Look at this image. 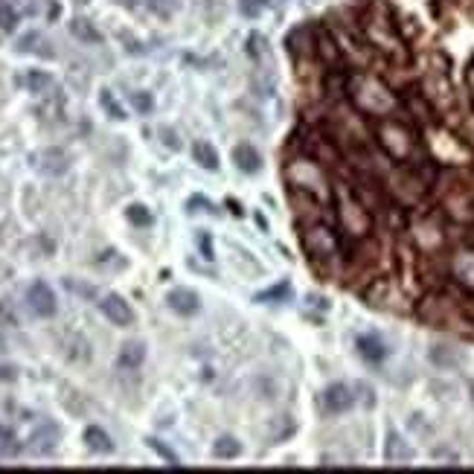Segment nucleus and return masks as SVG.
Instances as JSON below:
<instances>
[{
    "label": "nucleus",
    "instance_id": "obj_1",
    "mask_svg": "<svg viewBox=\"0 0 474 474\" xmlns=\"http://www.w3.org/2000/svg\"><path fill=\"white\" fill-rule=\"evenodd\" d=\"M375 140H379L384 155L393 160L396 166H422V163H428L413 120L407 123V120L387 117L381 123H375Z\"/></svg>",
    "mask_w": 474,
    "mask_h": 474
},
{
    "label": "nucleus",
    "instance_id": "obj_2",
    "mask_svg": "<svg viewBox=\"0 0 474 474\" xmlns=\"http://www.w3.org/2000/svg\"><path fill=\"white\" fill-rule=\"evenodd\" d=\"M347 96L355 102L358 111L372 113V117H390V111L396 108V96L390 93V88L381 85L375 76H364V73L349 76Z\"/></svg>",
    "mask_w": 474,
    "mask_h": 474
},
{
    "label": "nucleus",
    "instance_id": "obj_3",
    "mask_svg": "<svg viewBox=\"0 0 474 474\" xmlns=\"http://www.w3.org/2000/svg\"><path fill=\"white\" fill-rule=\"evenodd\" d=\"M361 29L367 41L375 47V50H381L384 56L396 58V61H404V44H402V35L396 32V24L390 21V15L381 3H375L367 9L364 21H361Z\"/></svg>",
    "mask_w": 474,
    "mask_h": 474
},
{
    "label": "nucleus",
    "instance_id": "obj_4",
    "mask_svg": "<svg viewBox=\"0 0 474 474\" xmlns=\"http://www.w3.org/2000/svg\"><path fill=\"white\" fill-rule=\"evenodd\" d=\"M338 198V227H340V239L347 242H364L372 230V212L355 198V192L349 187H343L335 192Z\"/></svg>",
    "mask_w": 474,
    "mask_h": 474
},
{
    "label": "nucleus",
    "instance_id": "obj_5",
    "mask_svg": "<svg viewBox=\"0 0 474 474\" xmlns=\"http://www.w3.org/2000/svg\"><path fill=\"white\" fill-rule=\"evenodd\" d=\"M300 242L306 253L312 256L315 268L326 265V262H335L338 253H340V236L335 233L332 221H312V224H300Z\"/></svg>",
    "mask_w": 474,
    "mask_h": 474
},
{
    "label": "nucleus",
    "instance_id": "obj_6",
    "mask_svg": "<svg viewBox=\"0 0 474 474\" xmlns=\"http://www.w3.org/2000/svg\"><path fill=\"white\" fill-rule=\"evenodd\" d=\"M285 175L294 189H306L317 195V198L329 201V187H326V175H323V163H317L315 157L308 155H297L288 166H285Z\"/></svg>",
    "mask_w": 474,
    "mask_h": 474
},
{
    "label": "nucleus",
    "instance_id": "obj_7",
    "mask_svg": "<svg viewBox=\"0 0 474 474\" xmlns=\"http://www.w3.org/2000/svg\"><path fill=\"white\" fill-rule=\"evenodd\" d=\"M315 61L326 70H343V47L329 26H315Z\"/></svg>",
    "mask_w": 474,
    "mask_h": 474
},
{
    "label": "nucleus",
    "instance_id": "obj_8",
    "mask_svg": "<svg viewBox=\"0 0 474 474\" xmlns=\"http://www.w3.org/2000/svg\"><path fill=\"white\" fill-rule=\"evenodd\" d=\"M26 303L32 308V315H38V317H53L56 308H58L56 294L50 291L47 283H32L29 291H26Z\"/></svg>",
    "mask_w": 474,
    "mask_h": 474
},
{
    "label": "nucleus",
    "instance_id": "obj_9",
    "mask_svg": "<svg viewBox=\"0 0 474 474\" xmlns=\"http://www.w3.org/2000/svg\"><path fill=\"white\" fill-rule=\"evenodd\" d=\"M320 404L326 413H347L349 407L355 404V393L347 384H332L326 393L320 396Z\"/></svg>",
    "mask_w": 474,
    "mask_h": 474
},
{
    "label": "nucleus",
    "instance_id": "obj_10",
    "mask_svg": "<svg viewBox=\"0 0 474 474\" xmlns=\"http://www.w3.org/2000/svg\"><path fill=\"white\" fill-rule=\"evenodd\" d=\"M100 308H102V315L113 323V326H132L134 323V312H132V306H128L120 294H108V297H102L100 300Z\"/></svg>",
    "mask_w": 474,
    "mask_h": 474
},
{
    "label": "nucleus",
    "instance_id": "obj_11",
    "mask_svg": "<svg viewBox=\"0 0 474 474\" xmlns=\"http://www.w3.org/2000/svg\"><path fill=\"white\" fill-rule=\"evenodd\" d=\"M58 445V428L53 422H44L38 431H32V439H29V451L38 454V457H47L53 454Z\"/></svg>",
    "mask_w": 474,
    "mask_h": 474
},
{
    "label": "nucleus",
    "instance_id": "obj_12",
    "mask_svg": "<svg viewBox=\"0 0 474 474\" xmlns=\"http://www.w3.org/2000/svg\"><path fill=\"white\" fill-rule=\"evenodd\" d=\"M384 460H387L390 466H404V463L413 460V448L407 445L399 434H390L387 443H384Z\"/></svg>",
    "mask_w": 474,
    "mask_h": 474
},
{
    "label": "nucleus",
    "instance_id": "obj_13",
    "mask_svg": "<svg viewBox=\"0 0 474 474\" xmlns=\"http://www.w3.org/2000/svg\"><path fill=\"white\" fill-rule=\"evenodd\" d=\"M169 308H172V312H177V315L189 317V315H195L201 308V300H198V294L189 291V288H175L169 294Z\"/></svg>",
    "mask_w": 474,
    "mask_h": 474
},
{
    "label": "nucleus",
    "instance_id": "obj_14",
    "mask_svg": "<svg viewBox=\"0 0 474 474\" xmlns=\"http://www.w3.org/2000/svg\"><path fill=\"white\" fill-rule=\"evenodd\" d=\"M35 169L44 175H61L68 169V155L61 149H47L41 155H35Z\"/></svg>",
    "mask_w": 474,
    "mask_h": 474
},
{
    "label": "nucleus",
    "instance_id": "obj_15",
    "mask_svg": "<svg viewBox=\"0 0 474 474\" xmlns=\"http://www.w3.org/2000/svg\"><path fill=\"white\" fill-rule=\"evenodd\" d=\"M233 160H236V166H239L242 172H248V175H253V172L262 169V157H259V152L253 149V145H248V143L236 145Z\"/></svg>",
    "mask_w": 474,
    "mask_h": 474
},
{
    "label": "nucleus",
    "instance_id": "obj_16",
    "mask_svg": "<svg viewBox=\"0 0 474 474\" xmlns=\"http://www.w3.org/2000/svg\"><path fill=\"white\" fill-rule=\"evenodd\" d=\"M358 352H361V358H367V361H372V364H379V361H384V358H387L384 340L375 338V335H361V338H358Z\"/></svg>",
    "mask_w": 474,
    "mask_h": 474
},
{
    "label": "nucleus",
    "instance_id": "obj_17",
    "mask_svg": "<svg viewBox=\"0 0 474 474\" xmlns=\"http://www.w3.org/2000/svg\"><path fill=\"white\" fill-rule=\"evenodd\" d=\"M85 445H88L93 454H111V451H113L111 436H108L102 428H96V425L85 431Z\"/></svg>",
    "mask_w": 474,
    "mask_h": 474
},
{
    "label": "nucleus",
    "instance_id": "obj_18",
    "mask_svg": "<svg viewBox=\"0 0 474 474\" xmlns=\"http://www.w3.org/2000/svg\"><path fill=\"white\" fill-rule=\"evenodd\" d=\"M143 358H145V347H143L140 340H132V343H125L123 352H120V367L137 370V367L143 364Z\"/></svg>",
    "mask_w": 474,
    "mask_h": 474
},
{
    "label": "nucleus",
    "instance_id": "obj_19",
    "mask_svg": "<svg viewBox=\"0 0 474 474\" xmlns=\"http://www.w3.org/2000/svg\"><path fill=\"white\" fill-rule=\"evenodd\" d=\"M192 155H195V160H198V166H204V169H210V172L219 169V155H216V149H212L210 143H204V140L195 143Z\"/></svg>",
    "mask_w": 474,
    "mask_h": 474
},
{
    "label": "nucleus",
    "instance_id": "obj_20",
    "mask_svg": "<svg viewBox=\"0 0 474 474\" xmlns=\"http://www.w3.org/2000/svg\"><path fill=\"white\" fill-rule=\"evenodd\" d=\"M70 32H73L79 41H85V44H100V41H102V35L96 32V26H93L90 21H85V18H76V21L70 24Z\"/></svg>",
    "mask_w": 474,
    "mask_h": 474
},
{
    "label": "nucleus",
    "instance_id": "obj_21",
    "mask_svg": "<svg viewBox=\"0 0 474 474\" xmlns=\"http://www.w3.org/2000/svg\"><path fill=\"white\" fill-rule=\"evenodd\" d=\"M212 454H216V457H224V460H233V457L242 454V445L236 443L233 436H221L219 443H216V448H212Z\"/></svg>",
    "mask_w": 474,
    "mask_h": 474
},
{
    "label": "nucleus",
    "instance_id": "obj_22",
    "mask_svg": "<svg viewBox=\"0 0 474 474\" xmlns=\"http://www.w3.org/2000/svg\"><path fill=\"white\" fill-rule=\"evenodd\" d=\"M26 85H29V90H35V93H47L53 88V76L50 73H41V70H32L29 76H26Z\"/></svg>",
    "mask_w": 474,
    "mask_h": 474
},
{
    "label": "nucleus",
    "instance_id": "obj_23",
    "mask_svg": "<svg viewBox=\"0 0 474 474\" xmlns=\"http://www.w3.org/2000/svg\"><path fill=\"white\" fill-rule=\"evenodd\" d=\"M18 454H21V445L15 439V434L0 431V460H9V457H18Z\"/></svg>",
    "mask_w": 474,
    "mask_h": 474
},
{
    "label": "nucleus",
    "instance_id": "obj_24",
    "mask_svg": "<svg viewBox=\"0 0 474 474\" xmlns=\"http://www.w3.org/2000/svg\"><path fill=\"white\" fill-rule=\"evenodd\" d=\"M15 24H18V9H15L9 0H0V29H3V32H12Z\"/></svg>",
    "mask_w": 474,
    "mask_h": 474
},
{
    "label": "nucleus",
    "instance_id": "obj_25",
    "mask_svg": "<svg viewBox=\"0 0 474 474\" xmlns=\"http://www.w3.org/2000/svg\"><path fill=\"white\" fill-rule=\"evenodd\" d=\"M149 448H152V451H157V454L163 457V460H166V466H172V468H181V466H184L181 460H177V454H175L172 448H166V445H163L160 439H155V436L149 439Z\"/></svg>",
    "mask_w": 474,
    "mask_h": 474
},
{
    "label": "nucleus",
    "instance_id": "obj_26",
    "mask_svg": "<svg viewBox=\"0 0 474 474\" xmlns=\"http://www.w3.org/2000/svg\"><path fill=\"white\" fill-rule=\"evenodd\" d=\"M100 102H102V108L111 113V120H125V111L120 108V102H117V100H113V93H111V90H102Z\"/></svg>",
    "mask_w": 474,
    "mask_h": 474
},
{
    "label": "nucleus",
    "instance_id": "obj_27",
    "mask_svg": "<svg viewBox=\"0 0 474 474\" xmlns=\"http://www.w3.org/2000/svg\"><path fill=\"white\" fill-rule=\"evenodd\" d=\"M128 219H132V224H137V227H149L152 224V212L145 210L143 204H132L128 207Z\"/></svg>",
    "mask_w": 474,
    "mask_h": 474
},
{
    "label": "nucleus",
    "instance_id": "obj_28",
    "mask_svg": "<svg viewBox=\"0 0 474 474\" xmlns=\"http://www.w3.org/2000/svg\"><path fill=\"white\" fill-rule=\"evenodd\" d=\"M271 0H239V9L242 15H248V18H256V15H262L268 9Z\"/></svg>",
    "mask_w": 474,
    "mask_h": 474
},
{
    "label": "nucleus",
    "instance_id": "obj_29",
    "mask_svg": "<svg viewBox=\"0 0 474 474\" xmlns=\"http://www.w3.org/2000/svg\"><path fill=\"white\" fill-rule=\"evenodd\" d=\"M288 291H291V288H288V283H280L276 288H271V291H265V294H259L256 300H259V303H271V300H274V303H280V297H288Z\"/></svg>",
    "mask_w": 474,
    "mask_h": 474
},
{
    "label": "nucleus",
    "instance_id": "obj_30",
    "mask_svg": "<svg viewBox=\"0 0 474 474\" xmlns=\"http://www.w3.org/2000/svg\"><path fill=\"white\" fill-rule=\"evenodd\" d=\"M132 105H134L140 113H149L155 102H152V96H149V93H140V90H134V93H132Z\"/></svg>",
    "mask_w": 474,
    "mask_h": 474
},
{
    "label": "nucleus",
    "instance_id": "obj_31",
    "mask_svg": "<svg viewBox=\"0 0 474 474\" xmlns=\"http://www.w3.org/2000/svg\"><path fill=\"white\" fill-rule=\"evenodd\" d=\"M149 6L166 18V15H172V9H175V0H149Z\"/></svg>",
    "mask_w": 474,
    "mask_h": 474
},
{
    "label": "nucleus",
    "instance_id": "obj_32",
    "mask_svg": "<svg viewBox=\"0 0 474 474\" xmlns=\"http://www.w3.org/2000/svg\"><path fill=\"white\" fill-rule=\"evenodd\" d=\"M198 248H201L204 259H212V256H216V253H212V239H210V233H198Z\"/></svg>",
    "mask_w": 474,
    "mask_h": 474
},
{
    "label": "nucleus",
    "instance_id": "obj_33",
    "mask_svg": "<svg viewBox=\"0 0 474 474\" xmlns=\"http://www.w3.org/2000/svg\"><path fill=\"white\" fill-rule=\"evenodd\" d=\"M0 320H3V323H9V326H15V323H18V317H15V312H12V308H6V303H0Z\"/></svg>",
    "mask_w": 474,
    "mask_h": 474
},
{
    "label": "nucleus",
    "instance_id": "obj_34",
    "mask_svg": "<svg viewBox=\"0 0 474 474\" xmlns=\"http://www.w3.org/2000/svg\"><path fill=\"white\" fill-rule=\"evenodd\" d=\"M248 50H251V56H262V35H251Z\"/></svg>",
    "mask_w": 474,
    "mask_h": 474
},
{
    "label": "nucleus",
    "instance_id": "obj_35",
    "mask_svg": "<svg viewBox=\"0 0 474 474\" xmlns=\"http://www.w3.org/2000/svg\"><path fill=\"white\" fill-rule=\"evenodd\" d=\"M18 379V370L15 367H0V381H15Z\"/></svg>",
    "mask_w": 474,
    "mask_h": 474
},
{
    "label": "nucleus",
    "instance_id": "obj_36",
    "mask_svg": "<svg viewBox=\"0 0 474 474\" xmlns=\"http://www.w3.org/2000/svg\"><path fill=\"white\" fill-rule=\"evenodd\" d=\"M163 143L172 145V149H181V140H177V137L169 132V128H163Z\"/></svg>",
    "mask_w": 474,
    "mask_h": 474
},
{
    "label": "nucleus",
    "instance_id": "obj_37",
    "mask_svg": "<svg viewBox=\"0 0 474 474\" xmlns=\"http://www.w3.org/2000/svg\"><path fill=\"white\" fill-rule=\"evenodd\" d=\"M466 85H468V93H471V102H474V64H468V70H466Z\"/></svg>",
    "mask_w": 474,
    "mask_h": 474
},
{
    "label": "nucleus",
    "instance_id": "obj_38",
    "mask_svg": "<svg viewBox=\"0 0 474 474\" xmlns=\"http://www.w3.org/2000/svg\"><path fill=\"white\" fill-rule=\"evenodd\" d=\"M0 349H3V340H0Z\"/></svg>",
    "mask_w": 474,
    "mask_h": 474
}]
</instances>
